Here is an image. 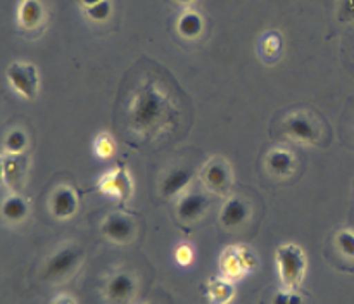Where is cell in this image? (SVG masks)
<instances>
[{
  "label": "cell",
  "instance_id": "cell-1",
  "mask_svg": "<svg viewBox=\"0 0 354 304\" xmlns=\"http://www.w3.org/2000/svg\"><path fill=\"white\" fill-rule=\"evenodd\" d=\"M277 265L280 278L287 289L294 290L303 282L306 273V256L296 244H283L277 249Z\"/></svg>",
  "mask_w": 354,
  "mask_h": 304
},
{
  "label": "cell",
  "instance_id": "cell-2",
  "mask_svg": "<svg viewBox=\"0 0 354 304\" xmlns=\"http://www.w3.org/2000/svg\"><path fill=\"white\" fill-rule=\"evenodd\" d=\"M283 130L290 140L303 145L320 144L324 135L322 123L313 116V113L308 111H294L287 114L283 117Z\"/></svg>",
  "mask_w": 354,
  "mask_h": 304
},
{
  "label": "cell",
  "instance_id": "cell-3",
  "mask_svg": "<svg viewBox=\"0 0 354 304\" xmlns=\"http://www.w3.org/2000/svg\"><path fill=\"white\" fill-rule=\"evenodd\" d=\"M7 82L12 86L14 92L26 100L37 99L40 78L33 64L28 62H14L7 69Z\"/></svg>",
  "mask_w": 354,
  "mask_h": 304
},
{
  "label": "cell",
  "instance_id": "cell-4",
  "mask_svg": "<svg viewBox=\"0 0 354 304\" xmlns=\"http://www.w3.org/2000/svg\"><path fill=\"white\" fill-rule=\"evenodd\" d=\"M201 182L209 192L216 196H227L234 183V173L230 164L221 158H213L204 164L201 171Z\"/></svg>",
  "mask_w": 354,
  "mask_h": 304
},
{
  "label": "cell",
  "instance_id": "cell-5",
  "mask_svg": "<svg viewBox=\"0 0 354 304\" xmlns=\"http://www.w3.org/2000/svg\"><path fill=\"white\" fill-rule=\"evenodd\" d=\"M83 259V251L78 245H68L59 249L57 252L47 259L45 265V276L48 280H64L75 272Z\"/></svg>",
  "mask_w": 354,
  "mask_h": 304
},
{
  "label": "cell",
  "instance_id": "cell-6",
  "mask_svg": "<svg viewBox=\"0 0 354 304\" xmlns=\"http://www.w3.org/2000/svg\"><path fill=\"white\" fill-rule=\"evenodd\" d=\"M162 109H165V104H162L161 97L152 88H147L135 100L133 107H131V120H133V124L140 128L152 126L156 120L162 116L165 113Z\"/></svg>",
  "mask_w": 354,
  "mask_h": 304
},
{
  "label": "cell",
  "instance_id": "cell-7",
  "mask_svg": "<svg viewBox=\"0 0 354 304\" xmlns=\"http://www.w3.org/2000/svg\"><path fill=\"white\" fill-rule=\"evenodd\" d=\"M100 230L106 238L116 244H127L135 237V223L130 216L123 213H111L104 218Z\"/></svg>",
  "mask_w": 354,
  "mask_h": 304
},
{
  "label": "cell",
  "instance_id": "cell-8",
  "mask_svg": "<svg viewBox=\"0 0 354 304\" xmlns=\"http://www.w3.org/2000/svg\"><path fill=\"white\" fill-rule=\"evenodd\" d=\"M192 178V169L189 166H175V168L168 169L159 180V193L166 199L176 197L190 185Z\"/></svg>",
  "mask_w": 354,
  "mask_h": 304
},
{
  "label": "cell",
  "instance_id": "cell-9",
  "mask_svg": "<svg viewBox=\"0 0 354 304\" xmlns=\"http://www.w3.org/2000/svg\"><path fill=\"white\" fill-rule=\"evenodd\" d=\"M48 209L57 220H69L78 211V196L76 190L68 185H59L48 199Z\"/></svg>",
  "mask_w": 354,
  "mask_h": 304
},
{
  "label": "cell",
  "instance_id": "cell-10",
  "mask_svg": "<svg viewBox=\"0 0 354 304\" xmlns=\"http://www.w3.org/2000/svg\"><path fill=\"white\" fill-rule=\"evenodd\" d=\"M265 166L268 173L277 178H290L296 171L297 159L289 149L275 147L270 149L265 158Z\"/></svg>",
  "mask_w": 354,
  "mask_h": 304
},
{
  "label": "cell",
  "instance_id": "cell-11",
  "mask_svg": "<svg viewBox=\"0 0 354 304\" xmlns=\"http://www.w3.org/2000/svg\"><path fill=\"white\" fill-rule=\"evenodd\" d=\"M207 209V199L199 192H185L176 206V214L183 223H194L201 220Z\"/></svg>",
  "mask_w": 354,
  "mask_h": 304
},
{
  "label": "cell",
  "instance_id": "cell-12",
  "mask_svg": "<svg viewBox=\"0 0 354 304\" xmlns=\"http://www.w3.org/2000/svg\"><path fill=\"white\" fill-rule=\"evenodd\" d=\"M251 216V206L242 197L232 196L225 200L220 211V221L228 228L241 227Z\"/></svg>",
  "mask_w": 354,
  "mask_h": 304
},
{
  "label": "cell",
  "instance_id": "cell-13",
  "mask_svg": "<svg viewBox=\"0 0 354 304\" xmlns=\"http://www.w3.org/2000/svg\"><path fill=\"white\" fill-rule=\"evenodd\" d=\"M100 190H104L109 196L118 197V199H128L131 196V178L127 168L120 166L118 169H113L107 175H104L102 182H100Z\"/></svg>",
  "mask_w": 354,
  "mask_h": 304
},
{
  "label": "cell",
  "instance_id": "cell-14",
  "mask_svg": "<svg viewBox=\"0 0 354 304\" xmlns=\"http://www.w3.org/2000/svg\"><path fill=\"white\" fill-rule=\"evenodd\" d=\"M135 280L133 276L128 275V273H116L113 278L107 282L106 287V296L107 299L113 301L116 304L127 303L128 299H131V296L135 294Z\"/></svg>",
  "mask_w": 354,
  "mask_h": 304
},
{
  "label": "cell",
  "instance_id": "cell-15",
  "mask_svg": "<svg viewBox=\"0 0 354 304\" xmlns=\"http://www.w3.org/2000/svg\"><path fill=\"white\" fill-rule=\"evenodd\" d=\"M251 254L245 251L244 247H230L223 254V263H221V269L225 272V275L239 276L244 275L249 268L252 266Z\"/></svg>",
  "mask_w": 354,
  "mask_h": 304
},
{
  "label": "cell",
  "instance_id": "cell-16",
  "mask_svg": "<svg viewBox=\"0 0 354 304\" xmlns=\"http://www.w3.org/2000/svg\"><path fill=\"white\" fill-rule=\"evenodd\" d=\"M30 214V206L28 200L19 193H12V196L6 197L2 202V216L3 220L10 221V223H21Z\"/></svg>",
  "mask_w": 354,
  "mask_h": 304
},
{
  "label": "cell",
  "instance_id": "cell-17",
  "mask_svg": "<svg viewBox=\"0 0 354 304\" xmlns=\"http://www.w3.org/2000/svg\"><path fill=\"white\" fill-rule=\"evenodd\" d=\"M45 17V9L40 0H23L19 6V23L26 30L40 26Z\"/></svg>",
  "mask_w": 354,
  "mask_h": 304
},
{
  "label": "cell",
  "instance_id": "cell-18",
  "mask_svg": "<svg viewBox=\"0 0 354 304\" xmlns=\"http://www.w3.org/2000/svg\"><path fill=\"white\" fill-rule=\"evenodd\" d=\"M176 28H178V33L182 35L183 38H187V40H194V38H197L201 33H203L204 21L199 12L187 10V12H183L182 16H180Z\"/></svg>",
  "mask_w": 354,
  "mask_h": 304
},
{
  "label": "cell",
  "instance_id": "cell-19",
  "mask_svg": "<svg viewBox=\"0 0 354 304\" xmlns=\"http://www.w3.org/2000/svg\"><path fill=\"white\" fill-rule=\"evenodd\" d=\"M28 147V135L21 128H14L6 135L3 140V149L9 155H19L26 151Z\"/></svg>",
  "mask_w": 354,
  "mask_h": 304
},
{
  "label": "cell",
  "instance_id": "cell-20",
  "mask_svg": "<svg viewBox=\"0 0 354 304\" xmlns=\"http://www.w3.org/2000/svg\"><path fill=\"white\" fill-rule=\"evenodd\" d=\"M209 294L214 304H228L234 297V287L227 280L218 278L209 283Z\"/></svg>",
  "mask_w": 354,
  "mask_h": 304
},
{
  "label": "cell",
  "instance_id": "cell-21",
  "mask_svg": "<svg viewBox=\"0 0 354 304\" xmlns=\"http://www.w3.org/2000/svg\"><path fill=\"white\" fill-rule=\"evenodd\" d=\"M114 149L116 147H114L113 137H111L109 133H106V131H102V133H99L95 138H93V152H95L97 158L100 159L113 158Z\"/></svg>",
  "mask_w": 354,
  "mask_h": 304
},
{
  "label": "cell",
  "instance_id": "cell-22",
  "mask_svg": "<svg viewBox=\"0 0 354 304\" xmlns=\"http://www.w3.org/2000/svg\"><path fill=\"white\" fill-rule=\"evenodd\" d=\"M335 245L339 251L348 258L354 259V231L353 230H341L335 235Z\"/></svg>",
  "mask_w": 354,
  "mask_h": 304
},
{
  "label": "cell",
  "instance_id": "cell-23",
  "mask_svg": "<svg viewBox=\"0 0 354 304\" xmlns=\"http://www.w3.org/2000/svg\"><path fill=\"white\" fill-rule=\"evenodd\" d=\"M85 10L86 16L92 21H106L113 14V3H111V0H102V2L95 3V6L88 7Z\"/></svg>",
  "mask_w": 354,
  "mask_h": 304
},
{
  "label": "cell",
  "instance_id": "cell-24",
  "mask_svg": "<svg viewBox=\"0 0 354 304\" xmlns=\"http://www.w3.org/2000/svg\"><path fill=\"white\" fill-rule=\"evenodd\" d=\"M175 259L178 261V265L182 266H189L190 263H192L194 259V252H192V247L187 244H182L176 247L175 251Z\"/></svg>",
  "mask_w": 354,
  "mask_h": 304
},
{
  "label": "cell",
  "instance_id": "cell-25",
  "mask_svg": "<svg viewBox=\"0 0 354 304\" xmlns=\"http://www.w3.org/2000/svg\"><path fill=\"white\" fill-rule=\"evenodd\" d=\"M339 17L341 21H354V0H342Z\"/></svg>",
  "mask_w": 354,
  "mask_h": 304
},
{
  "label": "cell",
  "instance_id": "cell-26",
  "mask_svg": "<svg viewBox=\"0 0 354 304\" xmlns=\"http://www.w3.org/2000/svg\"><path fill=\"white\" fill-rule=\"evenodd\" d=\"M289 299H290V292H283V290H280V292L275 294L272 304H289Z\"/></svg>",
  "mask_w": 354,
  "mask_h": 304
},
{
  "label": "cell",
  "instance_id": "cell-27",
  "mask_svg": "<svg viewBox=\"0 0 354 304\" xmlns=\"http://www.w3.org/2000/svg\"><path fill=\"white\" fill-rule=\"evenodd\" d=\"M52 304H76V301L69 296H59Z\"/></svg>",
  "mask_w": 354,
  "mask_h": 304
},
{
  "label": "cell",
  "instance_id": "cell-28",
  "mask_svg": "<svg viewBox=\"0 0 354 304\" xmlns=\"http://www.w3.org/2000/svg\"><path fill=\"white\" fill-rule=\"evenodd\" d=\"M289 304H306V303H304V299L297 292H290Z\"/></svg>",
  "mask_w": 354,
  "mask_h": 304
},
{
  "label": "cell",
  "instance_id": "cell-29",
  "mask_svg": "<svg viewBox=\"0 0 354 304\" xmlns=\"http://www.w3.org/2000/svg\"><path fill=\"white\" fill-rule=\"evenodd\" d=\"M80 2H82V6H83V7H85V9H88V7L95 6V3L102 2V0H80Z\"/></svg>",
  "mask_w": 354,
  "mask_h": 304
},
{
  "label": "cell",
  "instance_id": "cell-30",
  "mask_svg": "<svg viewBox=\"0 0 354 304\" xmlns=\"http://www.w3.org/2000/svg\"><path fill=\"white\" fill-rule=\"evenodd\" d=\"M176 2H178V3H190V2H194V0H176Z\"/></svg>",
  "mask_w": 354,
  "mask_h": 304
}]
</instances>
